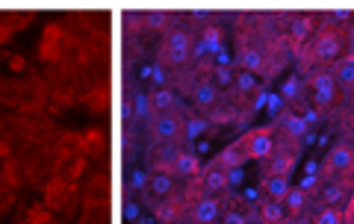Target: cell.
I'll return each instance as SVG.
<instances>
[{
    "instance_id": "obj_44",
    "label": "cell",
    "mask_w": 354,
    "mask_h": 224,
    "mask_svg": "<svg viewBox=\"0 0 354 224\" xmlns=\"http://www.w3.org/2000/svg\"><path fill=\"white\" fill-rule=\"evenodd\" d=\"M124 218H139V204H127L124 207Z\"/></svg>"
},
{
    "instance_id": "obj_42",
    "label": "cell",
    "mask_w": 354,
    "mask_h": 224,
    "mask_svg": "<svg viewBox=\"0 0 354 224\" xmlns=\"http://www.w3.org/2000/svg\"><path fill=\"white\" fill-rule=\"evenodd\" d=\"M242 183V171L239 168H227V186H239Z\"/></svg>"
},
{
    "instance_id": "obj_33",
    "label": "cell",
    "mask_w": 354,
    "mask_h": 224,
    "mask_svg": "<svg viewBox=\"0 0 354 224\" xmlns=\"http://www.w3.org/2000/svg\"><path fill=\"white\" fill-rule=\"evenodd\" d=\"M292 41H307L310 36H313V24H310V18L307 15H298L292 21Z\"/></svg>"
},
{
    "instance_id": "obj_43",
    "label": "cell",
    "mask_w": 354,
    "mask_h": 224,
    "mask_svg": "<svg viewBox=\"0 0 354 224\" xmlns=\"http://www.w3.org/2000/svg\"><path fill=\"white\" fill-rule=\"evenodd\" d=\"M316 183H319V180H316V177H313V174H307V177H304V180H301V186H298V189H301V192L307 195V192H310V189H316Z\"/></svg>"
},
{
    "instance_id": "obj_29",
    "label": "cell",
    "mask_w": 354,
    "mask_h": 224,
    "mask_svg": "<svg viewBox=\"0 0 354 224\" xmlns=\"http://www.w3.org/2000/svg\"><path fill=\"white\" fill-rule=\"evenodd\" d=\"M83 198H86V204H88V207H101V204H106V180H104L101 174H97L95 180L86 186Z\"/></svg>"
},
{
    "instance_id": "obj_23",
    "label": "cell",
    "mask_w": 354,
    "mask_h": 224,
    "mask_svg": "<svg viewBox=\"0 0 354 224\" xmlns=\"http://www.w3.org/2000/svg\"><path fill=\"white\" fill-rule=\"evenodd\" d=\"M174 104H177V95L171 92L169 86H160L157 92H151V97H148V106H151L153 115H160V112H171Z\"/></svg>"
},
{
    "instance_id": "obj_30",
    "label": "cell",
    "mask_w": 354,
    "mask_h": 224,
    "mask_svg": "<svg viewBox=\"0 0 354 224\" xmlns=\"http://www.w3.org/2000/svg\"><path fill=\"white\" fill-rule=\"evenodd\" d=\"M330 74H334V83H337V88H348L354 86V62L351 59H346L342 65H334V68H330Z\"/></svg>"
},
{
    "instance_id": "obj_3",
    "label": "cell",
    "mask_w": 354,
    "mask_h": 224,
    "mask_svg": "<svg viewBox=\"0 0 354 224\" xmlns=\"http://www.w3.org/2000/svg\"><path fill=\"white\" fill-rule=\"evenodd\" d=\"M351 174H354V142H337L325 156L322 177L328 183H348Z\"/></svg>"
},
{
    "instance_id": "obj_25",
    "label": "cell",
    "mask_w": 354,
    "mask_h": 224,
    "mask_svg": "<svg viewBox=\"0 0 354 224\" xmlns=\"http://www.w3.org/2000/svg\"><path fill=\"white\" fill-rule=\"evenodd\" d=\"M316 198H319V204H322V207L339 209V204H346V200H348L346 183H328V186L322 189V195H316Z\"/></svg>"
},
{
    "instance_id": "obj_5",
    "label": "cell",
    "mask_w": 354,
    "mask_h": 224,
    "mask_svg": "<svg viewBox=\"0 0 354 224\" xmlns=\"http://www.w3.org/2000/svg\"><path fill=\"white\" fill-rule=\"evenodd\" d=\"M189 56H192V36L186 30H171L169 39L162 41L160 59L165 65H183V62H189Z\"/></svg>"
},
{
    "instance_id": "obj_7",
    "label": "cell",
    "mask_w": 354,
    "mask_h": 224,
    "mask_svg": "<svg viewBox=\"0 0 354 224\" xmlns=\"http://www.w3.org/2000/svg\"><path fill=\"white\" fill-rule=\"evenodd\" d=\"M227 189V168L221 165L218 160H209L204 165V171L198 174V195H209L216 198L218 192H225ZM195 195V198H198Z\"/></svg>"
},
{
    "instance_id": "obj_39",
    "label": "cell",
    "mask_w": 354,
    "mask_h": 224,
    "mask_svg": "<svg viewBox=\"0 0 354 224\" xmlns=\"http://www.w3.org/2000/svg\"><path fill=\"white\" fill-rule=\"evenodd\" d=\"M6 65H9V71H24L27 68V59L21 53H12V56H6Z\"/></svg>"
},
{
    "instance_id": "obj_37",
    "label": "cell",
    "mask_w": 354,
    "mask_h": 224,
    "mask_svg": "<svg viewBox=\"0 0 354 224\" xmlns=\"http://www.w3.org/2000/svg\"><path fill=\"white\" fill-rule=\"evenodd\" d=\"M145 186H148V174H145V171H133V174H130L127 189H133V192H142Z\"/></svg>"
},
{
    "instance_id": "obj_27",
    "label": "cell",
    "mask_w": 354,
    "mask_h": 224,
    "mask_svg": "<svg viewBox=\"0 0 354 224\" xmlns=\"http://www.w3.org/2000/svg\"><path fill=\"white\" fill-rule=\"evenodd\" d=\"M171 174H180V177H198L201 174V162H198V156L183 151L180 156H177V162L171 168Z\"/></svg>"
},
{
    "instance_id": "obj_48",
    "label": "cell",
    "mask_w": 354,
    "mask_h": 224,
    "mask_svg": "<svg viewBox=\"0 0 354 224\" xmlns=\"http://www.w3.org/2000/svg\"><path fill=\"white\" fill-rule=\"evenodd\" d=\"M346 212H351V216H354V195L348 198V209H346Z\"/></svg>"
},
{
    "instance_id": "obj_41",
    "label": "cell",
    "mask_w": 354,
    "mask_h": 224,
    "mask_svg": "<svg viewBox=\"0 0 354 224\" xmlns=\"http://www.w3.org/2000/svg\"><path fill=\"white\" fill-rule=\"evenodd\" d=\"M133 112H136V115H148V112H151L145 95H139V97H136V109H133Z\"/></svg>"
},
{
    "instance_id": "obj_14",
    "label": "cell",
    "mask_w": 354,
    "mask_h": 224,
    "mask_svg": "<svg viewBox=\"0 0 354 224\" xmlns=\"http://www.w3.org/2000/svg\"><path fill=\"white\" fill-rule=\"evenodd\" d=\"M183 153L180 148V142H162V144H151V151H148V162L153 171H169L171 174V168L177 162V156Z\"/></svg>"
},
{
    "instance_id": "obj_8",
    "label": "cell",
    "mask_w": 354,
    "mask_h": 224,
    "mask_svg": "<svg viewBox=\"0 0 354 224\" xmlns=\"http://www.w3.org/2000/svg\"><path fill=\"white\" fill-rule=\"evenodd\" d=\"M242 139H245V156L248 160H257V162L269 160L272 151L278 148L272 127H260V130H254V133H248V136H242Z\"/></svg>"
},
{
    "instance_id": "obj_10",
    "label": "cell",
    "mask_w": 354,
    "mask_h": 224,
    "mask_svg": "<svg viewBox=\"0 0 354 224\" xmlns=\"http://www.w3.org/2000/svg\"><path fill=\"white\" fill-rule=\"evenodd\" d=\"M310 95H313V104H316L319 109L334 106V100H337L334 74H330V71H319V74L310 77Z\"/></svg>"
},
{
    "instance_id": "obj_20",
    "label": "cell",
    "mask_w": 354,
    "mask_h": 224,
    "mask_svg": "<svg viewBox=\"0 0 354 224\" xmlns=\"http://www.w3.org/2000/svg\"><path fill=\"white\" fill-rule=\"evenodd\" d=\"M281 207H283V212H286V218L290 221L301 218L307 212V195L301 192V189H290V192L281 198Z\"/></svg>"
},
{
    "instance_id": "obj_13",
    "label": "cell",
    "mask_w": 354,
    "mask_h": 224,
    "mask_svg": "<svg viewBox=\"0 0 354 224\" xmlns=\"http://www.w3.org/2000/svg\"><path fill=\"white\" fill-rule=\"evenodd\" d=\"M221 218V200L209 195H198L189 204V221L192 224H218Z\"/></svg>"
},
{
    "instance_id": "obj_16",
    "label": "cell",
    "mask_w": 354,
    "mask_h": 224,
    "mask_svg": "<svg viewBox=\"0 0 354 224\" xmlns=\"http://www.w3.org/2000/svg\"><path fill=\"white\" fill-rule=\"evenodd\" d=\"M44 204H48V209H68L71 207V183L50 180L44 186Z\"/></svg>"
},
{
    "instance_id": "obj_22",
    "label": "cell",
    "mask_w": 354,
    "mask_h": 224,
    "mask_svg": "<svg viewBox=\"0 0 354 224\" xmlns=\"http://www.w3.org/2000/svg\"><path fill=\"white\" fill-rule=\"evenodd\" d=\"M234 92L242 97V100H251L254 95L260 92V83H257V74H248V71H236L234 74Z\"/></svg>"
},
{
    "instance_id": "obj_49",
    "label": "cell",
    "mask_w": 354,
    "mask_h": 224,
    "mask_svg": "<svg viewBox=\"0 0 354 224\" xmlns=\"http://www.w3.org/2000/svg\"><path fill=\"white\" fill-rule=\"evenodd\" d=\"M0 86H3V80H0Z\"/></svg>"
},
{
    "instance_id": "obj_40",
    "label": "cell",
    "mask_w": 354,
    "mask_h": 224,
    "mask_svg": "<svg viewBox=\"0 0 354 224\" xmlns=\"http://www.w3.org/2000/svg\"><path fill=\"white\" fill-rule=\"evenodd\" d=\"M283 95L290 97V100H292V97H298V95H301V80H295V77H292V80L283 86Z\"/></svg>"
},
{
    "instance_id": "obj_26",
    "label": "cell",
    "mask_w": 354,
    "mask_h": 224,
    "mask_svg": "<svg viewBox=\"0 0 354 224\" xmlns=\"http://www.w3.org/2000/svg\"><path fill=\"white\" fill-rule=\"evenodd\" d=\"M260 189H263V195L269 200H281L292 186H290V177H263Z\"/></svg>"
},
{
    "instance_id": "obj_21",
    "label": "cell",
    "mask_w": 354,
    "mask_h": 224,
    "mask_svg": "<svg viewBox=\"0 0 354 224\" xmlns=\"http://www.w3.org/2000/svg\"><path fill=\"white\" fill-rule=\"evenodd\" d=\"M192 100H195L198 109H207V112H209V109L218 104V88H216L213 83H207V80L195 83V86H192Z\"/></svg>"
},
{
    "instance_id": "obj_19",
    "label": "cell",
    "mask_w": 354,
    "mask_h": 224,
    "mask_svg": "<svg viewBox=\"0 0 354 224\" xmlns=\"http://www.w3.org/2000/svg\"><path fill=\"white\" fill-rule=\"evenodd\" d=\"M183 216V200L180 198H162L157 207H153V218L160 224H177V218Z\"/></svg>"
},
{
    "instance_id": "obj_9",
    "label": "cell",
    "mask_w": 354,
    "mask_h": 224,
    "mask_svg": "<svg viewBox=\"0 0 354 224\" xmlns=\"http://www.w3.org/2000/svg\"><path fill=\"white\" fill-rule=\"evenodd\" d=\"M263 162H266L263 177H290V171L298 162V148H292V144H281V148H274L269 160H263Z\"/></svg>"
},
{
    "instance_id": "obj_47",
    "label": "cell",
    "mask_w": 354,
    "mask_h": 224,
    "mask_svg": "<svg viewBox=\"0 0 354 224\" xmlns=\"http://www.w3.org/2000/svg\"><path fill=\"white\" fill-rule=\"evenodd\" d=\"M346 127H348V130H354V112H351V115L346 118Z\"/></svg>"
},
{
    "instance_id": "obj_17",
    "label": "cell",
    "mask_w": 354,
    "mask_h": 224,
    "mask_svg": "<svg viewBox=\"0 0 354 224\" xmlns=\"http://www.w3.org/2000/svg\"><path fill=\"white\" fill-rule=\"evenodd\" d=\"M236 65H239V71L257 74V71H263V65H266V53L260 48H254V44H242L239 53H236Z\"/></svg>"
},
{
    "instance_id": "obj_34",
    "label": "cell",
    "mask_w": 354,
    "mask_h": 224,
    "mask_svg": "<svg viewBox=\"0 0 354 224\" xmlns=\"http://www.w3.org/2000/svg\"><path fill=\"white\" fill-rule=\"evenodd\" d=\"M142 24H145L148 30H162L165 24H169V15H165L162 9H153V12H145V15H142Z\"/></svg>"
},
{
    "instance_id": "obj_2",
    "label": "cell",
    "mask_w": 354,
    "mask_h": 224,
    "mask_svg": "<svg viewBox=\"0 0 354 224\" xmlns=\"http://www.w3.org/2000/svg\"><path fill=\"white\" fill-rule=\"evenodd\" d=\"M44 86L39 80H12L0 86V104L18 109L21 115H36L44 106Z\"/></svg>"
},
{
    "instance_id": "obj_1",
    "label": "cell",
    "mask_w": 354,
    "mask_h": 224,
    "mask_svg": "<svg viewBox=\"0 0 354 224\" xmlns=\"http://www.w3.org/2000/svg\"><path fill=\"white\" fill-rule=\"evenodd\" d=\"M44 127L48 124L36 115H21V112L3 115L0 118V160L18 153L21 148H27V144H36Z\"/></svg>"
},
{
    "instance_id": "obj_35",
    "label": "cell",
    "mask_w": 354,
    "mask_h": 224,
    "mask_svg": "<svg viewBox=\"0 0 354 224\" xmlns=\"http://www.w3.org/2000/svg\"><path fill=\"white\" fill-rule=\"evenodd\" d=\"M248 221H251V209H239L236 204L225 212V218H221V224H248Z\"/></svg>"
},
{
    "instance_id": "obj_38",
    "label": "cell",
    "mask_w": 354,
    "mask_h": 224,
    "mask_svg": "<svg viewBox=\"0 0 354 224\" xmlns=\"http://www.w3.org/2000/svg\"><path fill=\"white\" fill-rule=\"evenodd\" d=\"M15 204V189H6V186H0V216Z\"/></svg>"
},
{
    "instance_id": "obj_4",
    "label": "cell",
    "mask_w": 354,
    "mask_h": 224,
    "mask_svg": "<svg viewBox=\"0 0 354 224\" xmlns=\"http://www.w3.org/2000/svg\"><path fill=\"white\" fill-rule=\"evenodd\" d=\"M151 142L162 144V142H180L183 139V115L180 112H160V115H151Z\"/></svg>"
},
{
    "instance_id": "obj_46",
    "label": "cell",
    "mask_w": 354,
    "mask_h": 224,
    "mask_svg": "<svg viewBox=\"0 0 354 224\" xmlns=\"http://www.w3.org/2000/svg\"><path fill=\"white\" fill-rule=\"evenodd\" d=\"M346 100H348V106H351V112H354V86L348 88V95H346Z\"/></svg>"
},
{
    "instance_id": "obj_6",
    "label": "cell",
    "mask_w": 354,
    "mask_h": 224,
    "mask_svg": "<svg viewBox=\"0 0 354 224\" xmlns=\"http://www.w3.org/2000/svg\"><path fill=\"white\" fill-rule=\"evenodd\" d=\"M342 53V36L337 30H322L319 36H313V50H310V59L322 62V65H337Z\"/></svg>"
},
{
    "instance_id": "obj_45",
    "label": "cell",
    "mask_w": 354,
    "mask_h": 224,
    "mask_svg": "<svg viewBox=\"0 0 354 224\" xmlns=\"http://www.w3.org/2000/svg\"><path fill=\"white\" fill-rule=\"evenodd\" d=\"M334 15H337V21H348V15H351V12H348V9H337Z\"/></svg>"
},
{
    "instance_id": "obj_36",
    "label": "cell",
    "mask_w": 354,
    "mask_h": 224,
    "mask_svg": "<svg viewBox=\"0 0 354 224\" xmlns=\"http://www.w3.org/2000/svg\"><path fill=\"white\" fill-rule=\"evenodd\" d=\"M216 88L218 86H225V88H230L234 86V74H230V65H218L216 68V83H213Z\"/></svg>"
},
{
    "instance_id": "obj_18",
    "label": "cell",
    "mask_w": 354,
    "mask_h": 224,
    "mask_svg": "<svg viewBox=\"0 0 354 224\" xmlns=\"http://www.w3.org/2000/svg\"><path fill=\"white\" fill-rule=\"evenodd\" d=\"M32 21L30 12H0V44L6 39H12L18 30H24Z\"/></svg>"
},
{
    "instance_id": "obj_15",
    "label": "cell",
    "mask_w": 354,
    "mask_h": 224,
    "mask_svg": "<svg viewBox=\"0 0 354 224\" xmlns=\"http://www.w3.org/2000/svg\"><path fill=\"white\" fill-rule=\"evenodd\" d=\"M274 133H283L286 139H301L304 133H307V121L298 115L295 109H286V112H281L278 115V124L272 127Z\"/></svg>"
},
{
    "instance_id": "obj_28",
    "label": "cell",
    "mask_w": 354,
    "mask_h": 224,
    "mask_svg": "<svg viewBox=\"0 0 354 224\" xmlns=\"http://www.w3.org/2000/svg\"><path fill=\"white\" fill-rule=\"evenodd\" d=\"M260 218H263V224H283L286 221V212L281 207V200L263 198L260 200Z\"/></svg>"
},
{
    "instance_id": "obj_32",
    "label": "cell",
    "mask_w": 354,
    "mask_h": 224,
    "mask_svg": "<svg viewBox=\"0 0 354 224\" xmlns=\"http://www.w3.org/2000/svg\"><path fill=\"white\" fill-rule=\"evenodd\" d=\"M313 224H346V212L334 207H322L313 216Z\"/></svg>"
},
{
    "instance_id": "obj_12",
    "label": "cell",
    "mask_w": 354,
    "mask_h": 224,
    "mask_svg": "<svg viewBox=\"0 0 354 224\" xmlns=\"http://www.w3.org/2000/svg\"><path fill=\"white\" fill-rule=\"evenodd\" d=\"M65 44H68V39H65V32H62L57 24H50L48 30H44V36H41L39 56H41L44 62H62V56H65Z\"/></svg>"
},
{
    "instance_id": "obj_11",
    "label": "cell",
    "mask_w": 354,
    "mask_h": 224,
    "mask_svg": "<svg viewBox=\"0 0 354 224\" xmlns=\"http://www.w3.org/2000/svg\"><path fill=\"white\" fill-rule=\"evenodd\" d=\"M171 189H174V174H169V171H153L148 177V186L142 189V200H145V207L153 209L162 198L171 195Z\"/></svg>"
},
{
    "instance_id": "obj_31",
    "label": "cell",
    "mask_w": 354,
    "mask_h": 224,
    "mask_svg": "<svg viewBox=\"0 0 354 224\" xmlns=\"http://www.w3.org/2000/svg\"><path fill=\"white\" fill-rule=\"evenodd\" d=\"M209 130H213V124H209L207 118H201V115H192L189 121H183V136H186V139H198V136H207Z\"/></svg>"
},
{
    "instance_id": "obj_24",
    "label": "cell",
    "mask_w": 354,
    "mask_h": 224,
    "mask_svg": "<svg viewBox=\"0 0 354 224\" xmlns=\"http://www.w3.org/2000/svg\"><path fill=\"white\" fill-rule=\"evenodd\" d=\"M216 160H218L221 165H225V168H239L242 162L248 160V156H245V139H236L234 144H227V148L221 151V153L216 156Z\"/></svg>"
}]
</instances>
